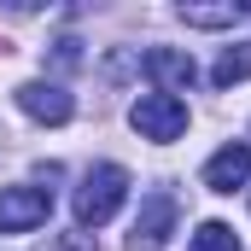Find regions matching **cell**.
<instances>
[{"label":"cell","instance_id":"cell-8","mask_svg":"<svg viewBox=\"0 0 251 251\" xmlns=\"http://www.w3.org/2000/svg\"><path fill=\"white\" fill-rule=\"evenodd\" d=\"M181 18H187L193 29H234V24L246 18V6H240V0H222V6H199V0H187Z\"/></svg>","mask_w":251,"mask_h":251},{"label":"cell","instance_id":"cell-2","mask_svg":"<svg viewBox=\"0 0 251 251\" xmlns=\"http://www.w3.org/2000/svg\"><path fill=\"white\" fill-rule=\"evenodd\" d=\"M128 123L140 128V140H176L187 128V100H170V94H140L128 105Z\"/></svg>","mask_w":251,"mask_h":251},{"label":"cell","instance_id":"cell-10","mask_svg":"<svg viewBox=\"0 0 251 251\" xmlns=\"http://www.w3.org/2000/svg\"><path fill=\"white\" fill-rule=\"evenodd\" d=\"M187 251H240V240H234L228 222H199V234L187 240Z\"/></svg>","mask_w":251,"mask_h":251},{"label":"cell","instance_id":"cell-7","mask_svg":"<svg viewBox=\"0 0 251 251\" xmlns=\"http://www.w3.org/2000/svg\"><path fill=\"white\" fill-rule=\"evenodd\" d=\"M18 105H24L35 123H70V111H76V100L64 94L59 82H24V88H18Z\"/></svg>","mask_w":251,"mask_h":251},{"label":"cell","instance_id":"cell-9","mask_svg":"<svg viewBox=\"0 0 251 251\" xmlns=\"http://www.w3.org/2000/svg\"><path fill=\"white\" fill-rule=\"evenodd\" d=\"M210 82H216V88H234V82H251V47H228L222 59L210 64Z\"/></svg>","mask_w":251,"mask_h":251},{"label":"cell","instance_id":"cell-4","mask_svg":"<svg viewBox=\"0 0 251 251\" xmlns=\"http://www.w3.org/2000/svg\"><path fill=\"white\" fill-rule=\"evenodd\" d=\"M53 216V199L41 187H0V234H29Z\"/></svg>","mask_w":251,"mask_h":251},{"label":"cell","instance_id":"cell-5","mask_svg":"<svg viewBox=\"0 0 251 251\" xmlns=\"http://www.w3.org/2000/svg\"><path fill=\"white\" fill-rule=\"evenodd\" d=\"M146 76L158 82V94L181 100L193 82H199V64H193V53H181V47H152V53H146Z\"/></svg>","mask_w":251,"mask_h":251},{"label":"cell","instance_id":"cell-1","mask_svg":"<svg viewBox=\"0 0 251 251\" xmlns=\"http://www.w3.org/2000/svg\"><path fill=\"white\" fill-rule=\"evenodd\" d=\"M128 199V170L123 164H94L76 187V222L82 228H105Z\"/></svg>","mask_w":251,"mask_h":251},{"label":"cell","instance_id":"cell-6","mask_svg":"<svg viewBox=\"0 0 251 251\" xmlns=\"http://www.w3.org/2000/svg\"><path fill=\"white\" fill-rule=\"evenodd\" d=\"M251 181V146L246 140H228L210 164H204V187L210 193H240Z\"/></svg>","mask_w":251,"mask_h":251},{"label":"cell","instance_id":"cell-3","mask_svg":"<svg viewBox=\"0 0 251 251\" xmlns=\"http://www.w3.org/2000/svg\"><path fill=\"white\" fill-rule=\"evenodd\" d=\"M170 234H176V199L170 193H146L140 216H134V234H128V251H164Z\"/></svg>","mask_w":251,"mask_h":251}]
</instances>
